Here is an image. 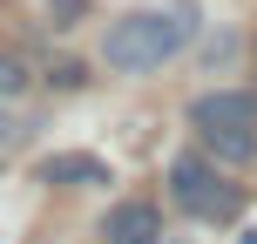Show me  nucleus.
<instances>
[{
    "instance_id": "nucleus-5",
    "label": "nucleus",
    "mask_w": 257,
    "mask_h": 244,
    "mask_svg": "<svg viewBox=\"0 0 257 244\" xmlns=\"http://www.w3.org/2000/svg\"><path fill=\"white\" fill-rule=\"evenodd\" d=\"M34 177H41V183H68V190H81V183H108V163H102V156H81V149H61V156H41Z\"/></svg>"
},
{
    "instance_id": "nucleus-7",
    "label": "nucleus",
    "mask_w": 257,
    "mask_h": 244,
    "mask_svg": "<svg viewBox=\"0 0 257 244\" xmlns=\"http://www.w3.org/2000/svg\"><path fill=\"white\" fill-rule=\"evenodd\" d=\"M21 142H27V116H21V109H7V95H0V156L21 149Z\"/></svg>"
},
{
    "instance_id": "nucleus-3",
    "label": "nucleus",
    "mask_w": 257,
    "mask_h": 244,
    "mask_svg": "<svg viewBox=\"0 0 257 244\" xmlns=\"http://www.w3.org/2000/svg\"><path fill=\"white\" fill-rule=\"evenodd\" d=\"M190 129H257V89H210L190 102Z\"/></svg>"
},
{
    "instance_id": "nucleus-8",
    "label": "nucleus",
    "mask_w": 257,
    "mask_h": 244,
    "mask_svg": "<svg viewBox=\"0 0 257 244\" xmlns=\"http://www.w3.org/2000/svg\"><path fill=\"white\" fill-rule=\"evenodd\" d=\"M21 82H27V68L14 54H0V95H21Z\"/></svg>"
},
{
    "instance_id": "nucleus-10",
    "label": "nucleus",
    "mask_w": 257,
    "mask_h": 244,
    "mask_svg": "<svg viewBox=\"0 0 257 244\" xmlns=\"http://www.w3.org/2000/svg\"><path fill=\"white\" fill-rule=\"evenodd\" d=\"M48 82H61V89H75V82H81V61H54V68H48Z\"/></svg>"
},
{
    "instance_id": "nucleus-6",
    "label": "nucleus",
    "mask_w": 257,
    "mask_h": 244,
    "mask_svg": "<svg viewBox=\"0 0 257 244\" xmlns=\"http://www.w3.org/2000/svg\"><path fill=\"white\" fill-rule=\"evenodd\" d=\"M217 163H257V129H196Z\"/></svg>"
},
{
    "instance_id": "nucleus-2",
    "label": "nucleus",
    "mask_w": 257,
    "mask_h": 244,
    "mask_svg": "<svg viewBox=\"0 0 257 244\" xmlns=\"http://www.w3.org/2000/svg\"><path fill=\"white\" fill-rule=\"evenodd\" d=\"M169 197H176L190 217H203V224H230L237 210H244V190L223 183V170L203 163V156H176V163H169Z\"/></svg>"
},
{
    "instance_id": "nucleus-1",
    "label": "nucleus",
    "mask_w": 257,
    "mask_h": 244,
    "mask_svg": "<svg viewBox=\"0 0 257 244\" xmlns=\"http://www.w3.org/2000/svg\"><path fill=\"white\" fill-rule=\"evenodd\" d=\"M196 27H203V7H196V0L136 7V14H122V21L102 34V61L115 68V75H149V68H163V61H169V54L190 48Z\"/></svg>"
},
{
    "instance_id": "nucleus-9",
    "label": "nucleus",
    "mask_w": 257,
    "mask_h": 244,
    "mask_svg": "<svg viewBox=\"0 0 257 244\" xmlns=\"http://www.w3.org/2000/svg\"><path fill=\"white\" fill-rule=\"evenodd\" d=\"M81 7H88V0H48V14H54V27H75V21H81Z\"/></svg>"
},
{
    "instance_id": "nucleus-4",
    "label": "nucleus",
    "mask_w": 257,
    "mask_h": 244,
    "mask_svg": "<svg viewBox=\"0 0 257 244\" xmlns=\"http://www.w3.org/2000/svg\"><path fill=\"white\" fill-rule=\"evenodd\" d=\"M102 237H108V244H163V217H156V204L128 197V204H115V210H108Z\"/></svg>"
}]
</instances>
